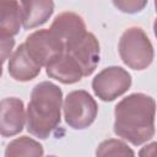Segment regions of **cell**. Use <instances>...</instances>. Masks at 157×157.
<instances>
[{
	"label": "cell",
	"instance_id": "1",
	"mask_svg": "<svg viewBox=\"0 0 157 157\" xmlns=\"http://www.w3.org/2000/svg\"><path fill=\"white\" fill-rule=\"evenodd\" d=\"M156 102L145 93H131L114 108V132L139 146L155 135Z\"/></svg>",
	"mask_w": 157,
	"mask_h": 157
},
{
	"label": "cell",
	"instance_id": "2",
	"mask_svg": "<svg viewBox=\"0 0 157 157\" xmlns=\"http://www.w3.org/2000/svg\"><path fill=\"white\" fill-rule=\"evenodd\" d=\"M63 91L53 82L37 83L32 92L26 113V125L29 134L48 139L61 120Z\"/></svg>",
	"mask_w": 157,
	"mask_h": 157
},
{
	"label": "cell",
	"instance_id": "3",
	"mask_svg": "<svg viewBox=\"0 0 157 157\" xmlns=\"http://www.w3.org/2000/svg\"><path fill=\"white\" fill-rule=\"evenodd\" d=\"M118 49L123 63L134 70L146 69L155 55L151 40L140 27L125 29L119 39Z\"/></svg>",
	"mask_w": 157,
	"mask_h": 157
},
{
	"label": "cell",
	"instance_id": "4",
	"mask_svg": "<svg viewBox=\"0 0 157 157\" xmlns=\"http://www.w3.org/2000/svg\"><path fill=\"white\" fill-rule=\"evenodd\" d=\"M63 108L66 124L76 130L88 128L94 121L98 113L97 102L83 90L70 92L64 101Z\"/></svg>",
	"mask_w": 157,
	"mask_h": 157
},
{
	"label": "cell",
	"instance_id": "5",
	"mask_svg": "<svg viewBox=\"0 0 157 157\" xmlns=\"http://www.w3.org/2000/svg\"><path fill=\"white\" fill-rule=\"evenodd\" d=\"M29 56L40 66H48L59 58L65 49L64 42L50 29H38L31 33L25 42Z\"/></svg>",
	"mask_w": 157,
	"mask_h": 157
},
{
	"label": "cell",
	"instance_id": "6",
	"mask_svg": "<svg viewBox=\"0 0 157 157\" xmlns=\"http://www.w3.org/2000/svg\"><path fill=\"white\" fill-rule=\"evenodd\" d=\"M131 86L130 74L120 66H109L98 72L93 81L92 88L94 94L104 102H110L124 94Z\"/></svg>",
	"mask_w": 157,
	"mask_h": 157
},
{
	"label": "cell",
	"instance_id": "7",
	"mask_svg": "<svg viewBox=\"0 0 157 157\" xmlns=\"http://www.w3.org/2000/svg\"><path fill=\"white\" fill-rule=\"evenodd\" d=\"M64 52L78 64L83 76H90L99 63V43L91 32H86L82 37L65 43Z\"/></svg>",
	"mask_w": 157,
	"mask_h": 157
},
{
	"label": "cell",
	"instance_id": "8",
	"mask_svg": "<svg viewBox=\"0 0 157 157\" xmlns=\"http://www.w3.org/2000/svg\"><path fill=\"white\" fill-rule=\"evenodd\" d=\"M26 120L23 102L16 97H7L0 104V131L4 137L22 131Z\"/></svg>",
	"mask_w": 157,
	"mask_h": 157
},
{
	"label": "cell",
	"instance_id": "9",
	"mask_svg": "<svg viewBox=\"0 0 157 157\" xmlns=\"http://www.w3.org/2000/svg\"><path fill=\"white\" fill-rule=\"evenodd\" d=\"M49 29L56 37H59L64 44L82 37L87 32L83 18L80 15L70 11L59 13L54 18Z\"/></svg>",
	"mask_w": 157,
	"mask_h": 157
},
{
	"label": "cell",
	"instance_id": "10",
	"mask_svg": "<svg viewBox=\"0 0 157 157\" xmlns=\"http://www.w3.org/2000/svg\"><path fill=\"white\" fill-rule=\"evenodd\" d=\"M40 65H38L28 54L25 43L20 44L18 48L9 58V74L16 81H29L40 72Z\"/></svg>",
	"mask_w": 157,
	"mask_h": 157
},
{
	"label": "cell",
	"instance_id": "11",
	"mask_svg": "<svg viewBox=\"0 0 157 157\" xmlns=\"http://www.w3.org/2000/svg\"><path fill=\"white\" fill-rule=\"evenodd\" d=\"M47 75L61 83H75L83 77V72L78 64L67 54L63 53L45 67Z\"/></svg>",
	"mask_w": 157,
	"mask_h": 157
},
{
	"label": "cell",
	"instance_id": "12",
	"mask_svg": "<svg viewBox=\"0 0 157 157\" xmlns=\"http://www.w3.org/2000/svg\"><path fill=\"white\" fill-rule=\"evenodd\" d=\"M22 26L32 29L45 23L54 11V2L50 0H29L21 1Z\"/></svg>",
	"mask_w": 157,
	"mask_h": 157
},
{
	"label": "cell",
	"instance_id": "13",
	"mask_svg": "<svg viewBox=\"0 0 157 157\" xmlns=\"http://www.w3.org/2000/svg\"><path fill=\"white\" fill-rule=\"evenodd\" d=\"M0 36L13 37L22 25V7L17 1H1L0 4Z\"/></svg>",
	"mask_w": 157,
	"mask_h": 157
},
{
	"label": "cell",
	"instance_id": "14",
	"mask_svg": "<svg viewBox=\"0 0 157 157\" xmlns=\"http://www.w3.org/2000/svg\"><path fill=\"white\" fill-rule=\"evenodd\" d=\"M43 146L32 137L21 136L10 141L5 148V157H42Z\"/></svg>",
	"mask_w": 157,
	"mask_h": 157
},
{
	"label": "cell",
	"instance_id": "15",
	"mask_svg": "<svg viewBox=\"0 0 157 157\" xmlns=\"http://www.w3.org/2000/svg\"><path fill=\"white\" fill-rule=\"evenodd\" d=\"M96 157H135V152L124 141L108 139L98 145Z\"/></svg>",
	"mask_w": 157,
	"mask_h": 157
},
{
	"label": "cell",
	"instance_id": "16",
	"mask_svg": "<svg viewBox=\"0 0 157 157\" xmlns=\"http://www.w3.org/2000/svg\"><path fill=\"white\" fill-rule=\"evenodd\" d=\"M114 6L118 7L123 12L128 13H134L141 11L146 6V1H137V0H121V1H113Z\"/></svg>",
	"mask_w": 157,
	"mask_h": 157
},
{
	"label": "cell",
	"instance_id": "17",
	"mask_svg": "<svg viewBox=\"0 0 157 157\" xmlns=\"http://www.w3.org/2000/svg\"><path fill=\"white\" fill-rule=\"evenodd\" d=\"M0 40H1V60L2 63H5V60L11 56V50L13 48L15 44V39L13 37H4L0 36Z\"/></svg>",
	"mask_w": 157,
	"mask_h": 157
},
{
	"label": "cell",
	"instance_id": "18",
	"mask_svg": "<svg viewBox=\"0 0 157 157\" xmlns=\"http://www.w3.org/2000/svg\"><path fill=\"white\" fill-rule=\"evenodd\" d=\"M139 157H157V142H151L141 147Z\"/></svg>",
	"mask_w": 157,
	"mask_h": 157
},
{
	"label": "cell",
	"instance_id": "19",
	"mask_svg": "<svg viewBox=\"0 0 157 157\" xmlns=\"http://www.w3.org/2000/svg\"><path fill=\"white\" fill-rule=\"evenodd\" d=\"M155 7H156V12H157V1L155 2ZM153 31H155V36L157 37V18L155 20V23H153Z\"/></svg>",
	"mask_w": 157,
	"mask_h": 157
},
{
	"label": "cell",
	"instance_id": "20",
	"mask_svg": "<svg viewBox=\"0 0 157 157\" xmlns=\"http://www.w3.org/2000/svg\"><path fill=\"white\" fill-rule=\"evenodd\" d=\"M48 157H56V156H48Z\"/></svg>",
	"mask_w": 157,
	"mask_h": 157
}]
</instances>
